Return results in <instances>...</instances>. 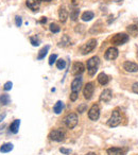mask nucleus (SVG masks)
Instances as JSON below:
<instances>
[{
    "mask_svg": "<svg viewBox=\"0 0 138 155\" xmlns=\"http://www.w3.org/2000/svg\"><path fill=\"white\" fill-rule=\"evenodd\" d=\"M99 58L98 56H93L91 58H89L88 62H87V71H88L89 75L96 74L98 70V66H99Z\"/></svg>",
    "mask_w": 138,
    "mask_h": 155,
    "instance_id": "nucleus-1",
    "label": "nucleus"
},
{
    "mask_svg": "<svg viewBox=\"0 0 138 155\" xmlns=\"http://www.w3.org/2000/svg\"><path fill=\"white\" fill-rule=\"evenodd\" d=\"M64 122L68 129H74L78 124V116L74 113H70L64 118Z\"/></svg>",
    "mask_w": 138,
    "mask_h": 155,
    "instance_id": "nucleus-2",
    "label": "nucleus"
},
{
    "mask_svg": "<svg viewBox=\"0 0 138 155\" xmlns=\"http://www.w3.org/2000/svg\"><path fill=\"white\" fill-rule=\"evenodd\" d=\"M127 41H129V35L125 34V33H118V34L114 35L112 37V44H114L116 46L123 45Z\"/></svg>",
    "mask_w": 138,
    "mask_h": 155,
    "instance_id": "nucleus-3",
    "label": "nucleus"
},
{
    "mask_svg": "<svg viewBox=\"0 0 138 155\" xmlns=\"http://www.w3.org/2000/svg\"><path fill=\"white\" fill-rule=\"evenodd\" d=\"M96 46H97V41H96L95 38H91L81 47V52H82V54H84V55L85 54H88L95 49Z\"/></svg>",
    "mask_w": 138,
    "mask_h": 155,
    "instance_id": "nucleus-4",
    "label": "nucleus"
},
{
    "mask_svg": "<svg viewBox=\"0 0 138 155\" xmlns=\"http://www.w3.org/2000/svg\"><path fill=\"white\" fill-rule=\"evenodd\" d=\"M120 123H121V114L118 110H114L110 120L107 121V124L112 127H118Z\"/></svg>",
    "mask_w": 138,
    "mask_h": 155,
    "instance_id": "nucleus-5",
    "label": "nucleus"
},
{
    "mask_svg": "<svg viewBox=\"0 0 138 155\" xmlns=\"http://www.w3.org/2000/svg\"><path fill=\"white\" fill-rule=\"evenodd\" d=\"M88 117L90 120L93 121H97L100 117V107L98 104H94L93 106L90 107L88 112Z\"/></svg>",
    "mask_w": 138,
    "mask_h": 155,
    "instance_id": "nucleus-6",
    "label": "nucleus"
},
{
    "mask_svg": "<svg viewBox=\"0 0 138 155\" xmlns=\"http://www.w3.org/2000/svg\"><path fill=\"white\" fill-rule=\"evenodd\" d=\"M49 138L53 141H63L65 138V134L61 130H53L50 132Z\"/></svg>",
    "mask_w": 138,
    "mask_h": 155,
    "instance_id": "nucleus-7",
    "label": "nucleus"
},
{
    "mask_svg": "<svg viewBox=\"0 0 138 155\" xmlns=\"http://www.w3.org/2000/svg\"><path fill=\"white\" fill-rule=\"evenodd\" d=\"M94 91H95V86H94L93 83H87L85 85L84 89H83V95H84L85 99L89 100L93 98V95H94Z\"/></svg>",
    "mask_w": 138,
    "mask_h": 155,
    "instance_id": "nucleus-8",
    "label": "nucleus"
},
{
    "mask_svg": "<svg viewBox=\"0 0 138 155\" xmlns=\"http://www.w3.org/2000/svg\"><path fill=\"white\" fill-rule=\"evenodd\" d=\"M85 70V66L83 65V63L81 62H76L74 64V66H72V70H71V73L74 75H80L82 74L83 72H84Z\"/></svg>",
    "mask_w": 138,
    "mask_h": 155,
    "instance_id": "nucleus-9",
    "label": "nucleus"
},
{
    "mask_svg": "<svg viewBox=\"0 0 138 155\" xmlns=\"http://www.w3.org/2000/svg\"><path fill=\"white\" fill-rule=\"evenodd\" d=\"M117 56H118V49H117V48L110 47L106 50V52H105V58L106 60L113 61V60H115V58H117Z\"/></svg>",
    "mask_w": 138,
    "mask_h": 155,
    "instance_id": "nucleus-10",
    "label": "nucleus"
},
{
    "mask_svg": "<svg viewBox=\"0 0 138 155\" xmlns=\"http://www.w3.org/2000/svg\"><path fill=\"white\" fill-rule=\"evenodd\" d=\"M81 86H82V78L80 75H78L71 83V91L74 93H79L81 89Z\"/></svg>",
    "mask_w": 138,
    "mask_h": 155,
    "instance_id": "nucleus-11",
    "label": "nucleus"
},
{
    "mask_svg": "<svg viewBox=\"0 0 138 155\" xmlns=\"http://www.w3.org/2000/svg\"><path fill=\"white\" fill-rule=\"evenodd\" d=\"M112 100V91L110 89H104L100 96V101L103 103H107Z\"/></svg>",
    "mask_w": 138,
    "mask_h": 155,
    "instance_id": "nucleus-12",
    "label": "nucleus"
},
{
    "mask_svg": "<svg viewBox=\"0 0 138 155\" xmlns=\"http://www.w3.org/2000/svg\"><path fill=\"white\" fill-rule=\"evenodd\" d=\"M123 68L127 72H136V71H138V65L133 62H125L123 64Z\"/></svg>",
    "mask_w": 138,
    "mask_h": 155,
    "instance_id": "nucleus-13",
    "label": "nucleus"
},
{
    "mask_svg": "<svg viewBox=\"0 0 138 155\" xmlns=\"http://www.w3.org/2000/svg\"><path fill=\"white\" fill-rule=\"evenodd\" d=\"M41 0H27V7L31 9L32 11H38L39 5Z\"/></svg>",
    "mask_w": 138,
    "mask_h": 155,
    "instance_id": "nucleus-14",
    "label": "nucleus"
},
{
    "mask_svg": "<svg viewBox=\"0 0 138 155\" xmlns=\"http://www.w3.org/2000/svg\"><path fill=\"white\" fill-rule=\"evenodd\" d=\"M19 127H20V120L19 119L14 120L13 122L11 123V125H10V131H11V133L17 134L18 131H19Z\"/></svg>",
    "mask_w": 138,
    "mask_h": 155,
    "instance_id": "nucleus-15",
    "label": "nucleus"
},
{
    "mask_svg": "<svg viewBox=\"0 0 138 155\" xmlns=\"http://www.w3.org/2000/svg\"><path fill=\"white\" fill-rule=\"evenodd\" d=\"M58 17H60V20L62 22H65L68 18V12L64 7H61L60 10H58Z\"/></svg>",
    "mask_w": 138,
    "mask_h": 155,
    "instance_id": "nucleus-16",
    "label": "nucleus"
},
{
    "mask_svg": "<svg viewBox=\"0 0 138 155\" xmlns=\"http://www.w3.org/2000/svg\"><path fill=\"white\" fill-rule=\"evenodd\" d=\"M108 81H110V78H108V75L105 74L104 72L100 73V74L98 75V82H99L101 85H106L108 83Z\"/></svg>",
    "mask_w": 138,
    "mask_h": 155,
    "instance_id": "nucleus-17",
    "label": "nucleus"
},
{
    "mask_svg": "<svg viewBox=\"0 0 138 155\" xmlns=\"http://www.w3.org/2000/svg\"><path fill=\"white\" fill-rule=\"evenodd\" d=\"M108 155H124V150L120 148H110L107 150Z\"/></svg>",
    "mask_w": 138,
    "mask_h": 155,
    "instance_id": "nucleus-18",
    "label": "nucleus"
},
{
    "mask_svg": "<svg viewBox=\"0 0 138 155\" xmlns=\"http://www.w3.org/2000/svg\"><path fill=\"white\" fill-rule=\"evenodd\" d=\"M12 150H13V144L11 142H7V143L2 144V146L0 147V152L1 153H8Z\"/></svg>",
    "mask_w": 138,
    "mask_h": 155,
    "instance_id": "nucleus-19",
    "label": "nucleus"
},
{
    "mask_svg": "<svg viewBox=\"0 0 138 155\" xmlns=\"http://www.w3.org/2000/svg\"><path fill=\"white\" fill-rule=\"evenodd\" d=\"M94 17H95V14L91 11H86L82 14V20H84V21H89V20H91Z\"/></svg>",
    "mask_w": 138,
    "mask_h": 155,
    "instance_id": "nucleus-20",
    "label": "nucleus"
},
{
    "mask_svg": "<svg viewBox=\"0 0 138 155\" xmlns=\"http://www.w3.org/2000/svg\"><path fill=\"white\" fill-rule=\"evenodd\" d=\"M10 102H11V98H10V96L8 94H2L0 96V103L2 105H8Z\"/></svg>",
    "mask_w": 138,
    "mask_h": 155,
    "instance_id": "nucleus-21",
    "label": "nucleus"
},
{
    "mask_svg": "<svg viewBox=\"0 0 138 155\" xmlns=\"http://www.w3.org/2000/svg\"><path fill=\"white\" fill-rule=\"evenodd\" d=\"M49 48H50L49 46H45L44 48H41V49L39 50V52H38V55H37V58H38V60H43V58H45L46 55H47Z\"/></svg>",
    "mask_w": 138,
    "mask_h": 155,
    "instance_id": "nucleus-22",
    "label": "nucleus"
},
{
    "mask_svg": "<svg viewBox=\"0 0 138 155\" xmlns=\"http://www.w3.org/2000/svg\"><path fill=\"white\" fill-rule=\"evenodd\" d=\"M127 32L132 35V36H137L138 35V27L135 25H131L127 27Z\"/></svg>",
    "mask_w": 138,
    "mask_h": 155,
    "instance_id": "nucleus-23",
    "label": "nucleus"
},
{
    "mask_svg": "<svg viewBox=\"0 0 138 155\" xmlns=\"http://www.w3.org/2000/svg\"><path fill=\"white\" fill-rule=\"evenodd\" d=\"M63 108H64V104H63V102L62 101H58L55 103V105H54L53 110H54V113H55V114H61V113H62V110H63Z\"/></svg>",
    "mask_w": 138,
    "mask_h": 155,
    "instance_id": "nucleus-24",
    "label": "nucleus"
},
{
    "mask_svg": "<svg viewBox=\"0 0 138 155\" xmlns=\"http://www.w3.org/2000/svg\"><path fill=\"white\" fill-rule=\"evenodd\" d=\"M70 44V39L67 35H64L61 39V43H60V46L61 47H65V46H68Z\"/></svg>",
    "mask_w": 138,
    "mask_h": 155,
    "instance_id": "nucleus-25",
    "label": "nucleus"
},
{
    "mask_svg": "<svg viewBox=\"0 0 138 155\" xmlns=\"http://www.w3.org/2000/svg\"><path fill=\"white\" fill-rule=\"evenodd\" d=\"M79 14H80V10H78V9L72 10V11L70 12V18H71L72 20H77L79 18Z\"/></svg>",
    "mask_w": 138,
    "mask_h": 155,
    "instance_id": "nucleus-26",
    "label": "nucleus"
},
{
    "mask_svg": "<svg viewBox=\"0 0 138 155\" xmlns=\"http://www.w3.org/2000/svg\"><path fill=\"white\" fill-rule=\"evenodd\" d=\"M56 67H58V69H64L65 67H66V61H64V60H58V62H56Z\"/></svg>",
    "mask_w": 138,
    "mask_h": 155,
    "instance_id": "nucleus-27",
    "label": "nucleus"
},
{
    "mask_svg": "<svg viewBox=\"0 0 138 155\" xmlns=\"http://www.w3.org/2000/svg\"><path fill=\"white\" fill-rule=\"evenodd\" d=\"M50 31L52 33H58L61 31V28L56 24H51L50 25Z\"/></svg>",
    "mask_w": 138,
    "mask_h": 155,
    "instance_id": "nucleus-28",
    "label": "nucleus"
},
{
    "mask_svg": "<svg viewBox=\"0 0 138 155\" xmlns=\"http://www.w3.org/2000/svg\"><path fill=\"white\" fill-rule=\"evenodd\" d=\"M12 86H13V83H12L11 81H9V82H7L5 85H3V89H5V91H11V89H12Z\"/></svg>",
    "mask_w": 138,
    "mask_h": 155,
    "instance_id": "nucleus-29",
    "label": "nucleus"
},
{
    "mask_svg": "<svg viewBox=\"0 0 138 155\" xmlns=\"http://www.w3.org/2000/svg\"><path fill=\"white\" fill-rule=\"evenodd\" d=\"M30 41H31V44H32L33 46H38L39 45V39L36 38V37H34V36L30 37Z\"/></svg>",
    "mask_w": 138,
    "mask_h": 155,
    "instance_id": "nucleus-30",
    "label": "nucleus"
},
{
    "mask_svg": "<svg viewBox=\"0 0 138 155\" xmlns=\"http://www.w3.org/2000/svg\"><path fill=\"white\" fill-rule=\"evenodd\" d=\"M56 58H58V55H56V54H51L49 58V65H53V63L56 61Z\"/></svg>",
    "mask_w": 138,
    "mask_h": 155,
    "instance_id": "nucleus-31",
    "label": "nucleus"
},
{
    "mask_svg": "<svg viewBox=\"0 0 138 155\" xmlns=\"http://www.w3.org/2000/svg\"><path fill=\"white\" fill-rule=\"evenodd\" d=\"M15 25L17 27H20L22 25V19L21 17H19V16H16L15 17Z\"/></svg>",
    "mask_w": 138,
    "mask_h": 155,
    "instance_id": "nucleus-32",
    "label": "nucleus"
},
{
    "mask_svg": "<svg viewBox=\"0 0 138 155\" xmlns=\"http://www.w3.org/2000/svg\"><path fill=\"white\" fill-rule=\"evenodd\" d=\"M60 152L62 153V154H70L71 153V150L70 149H66V148H61L60 149Z\"/></svg>",
    "mask_w": 138,
    "mask_h": 155,
    "instance_id": "nucleus-33",
    "label": "nucleus"
},
{
    "mask_svg": "<svg viewBox=\"0 0 138 155\" xmlns=\"http://www.w3.org/2000/svg\"><path fill=\"white\" fill-rule=\"evenodd\" d=\"M78 96H79V93H74V91H71V94H70V100H71V101H76V100L78 99Z\"/></svg>",
    "mask_w": 138,
    "mask_h": 155,
    "instance_id": "nucleus-34",
    "label": "nucleus"
},
{
    "mask_svg": "<svg viewBox=\"0 0 138 155\" xmlns=\"http://www.w3.org/2000/svg\"><path fill=\"white\" fill-rule=\"evenodd\" d=\"M86 104H82V105H80L78 107V110H79V113H84L85 112V110H86Z\"/></svg>",
    "mask_w": 138,
    "mask_h": 155,
    "instance_id": "nucleus-35",
    "label": "nucleus"
},
{
    "mask_svg": "<svg viewBox=\"0 0 138 155\" xmlns=\"http://www.w3.org/2000/svg\"><path fill=\"white\" fill-rule=\"evenodd\" d=\"M132 91H133L135 94H138V82L135 83V84H133V86H132Z\"/></svg>",
    "mask_w": 138,
    "mask_h": 155,
    "instance_id": "nucleus-36",
    "label": "nucleus"
},
{
    "mask_svg": "<svg viewBox=\"0 0 138 155\" xmlns=\"http://www.w3.org/2000/svg\"><path fill=\"white\" fill-rule=\"evenodd\" d=\"M5 118V114H0V122H2V120Z\"/></svg>",
    "mask_w": 138,
    "mask_h": 155,
    "instance_id": "nucleus-37",
    "label": "nucleus"
},
{
    "mask_svg": "<svg viewBox=\"0 0 138 155\" xmlns=\"http://www.w3.org/2000/svg\"><path fill=\"white\" fill-rule=\"evenodd\" d=\"M46 21H47V18L43 17V18H41V24H46Z\"/></svg>",
    "mask_w": 138,
    "mask_h": 155,
    "instance_id": "nucleus-38",
    "label": "nucleus"
},
{
    "mask_svg": "<svg viewBox=\"0 0 138 155\" xmlns=\"http://www.w3.org/2000/svg\"><path fill=\"white\" fill-rule=\"evenodd\" d=\"M72 5H78V0H72Z\"/></svg>",
    "mask_w": 138,
    "mask_h": 155,
    "instance_id": "nucleus-39",
    "label": "nucleus"
},
{
    "mask_svg": "<svg viewBox=\"0 0 138 155\" xmlns=\"http://www.w3.org/2000/svg\"><path fill=\"white\" fill-rule=\"evenodd\" d=\"M110 1H114V2H121L122 0H110Z\"/></svg>",
    "mask_w": 138,
    "mask_h": 155,
    "instance_id": "nucleus-40",
    "label": "nucleus"
},
{
    "mask_svg": "<svg viewBox=\"0 0 138 155\" xmlns=\"http://www.w3.org/2000/svg\"><path fill=\"white\" fill-rule=\"evenodd\" d=\"M86 155H96V153H94V152H89V153H87Z\"/></svg>",
    "mask_w": 138,
    "mask_h": 155,
    "instance_id": "nucleus-41",
    "label": "nucleus"
},
{
    "mask_svg": "<svg viewBox=\"0 0 138 155\" xmlns=\"http://www.w3.org/2000/svg\"><path fill=\"white\" fill-rule=\"evenodd\" d=\"M41 1H45V2H49V1H51V0H41Z\"/></svg>",
    "mask_w": 138,
    "mask_h": 155,
    "instance_id": "nucleus-42",
    "label": "nucleus"
},
{
    "mask_svg": "<svg viewBox=\"0 0 138 155\" xmlns=\"http://www.w3.org/2000/svg\"><path fill=\"white\" fill-rule=\"evenodd\" d=\"M137 56H138V48H137Z\"/></svg>",
    "mask_w": 138,
    "mask_h": 155,
    "instance_id": "nucleus-43",
    "label": "nucleus"
}]
</instances>
